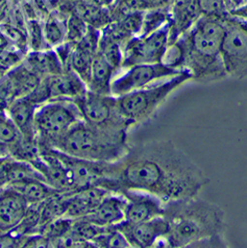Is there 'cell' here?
I'll return each instance as SVG.
<instances>
[{
	"label": "cell",
	"instance_id": "23",
	"mask_svg": "<svg viewBox=\"0 0 247 248\" xmlns=\"http://www.w3.org/2000/svg\"><path fill=\"white\" fill-rule=\"evenodd\" d=\"M43 31L47 47H57L66 39L67 22L57 15H49L43 25Z\"/></svg>",
	"mask_w": 247,
	"mask_h": 248
},
{
	"label": "cell",
	"instance_id": "1",
	"mask_svg": "<svg viewBox=\"0 0 247 248\" xmlns=\"http://www.w3.org/2000/svg\"><path fill=\"white\" fill-rule=\"evenodd\" d=\"M208 176L171 142H153L128 149L109 163L100 187L113 192L138 190L154 194L164 203L198 196Z\"/></svg>",
	"mask_w": 247,
	"mask_h": 248
},
{
	"label": "cell",
	"instance_id": "15",
	"mask_svg": "<svg viewBox=\"0 0 247 248\" xmlns=\"http://www.w3.org/2000/svg\"><path fill=\"white\" fill-rule=\"evenodd\" d=\"M43 85L50 100L70 99L75 100L88 91L86 82L71 69L60 74L50 75L42 79Z\"/></svg>",
	"mask_w": 247,
	"mask_h": 248
},
{
	"label": "cell",
	"instance_id": "32",
	"mask_svg": "<svg viewBox=\"0 0 247 248\" xmlns=\"http://www.w3.org/2000/svg\"><path fill=\"white\" fill-rule=\"evenodd\" d=\"M10 70L9 68H6L5 66H3L1 63H0V79H1L4 75H5V73L8 72Z\"/></svg>",
	"mask_w": 247,
	"mask_h": 248
},
{
	"label": "cell",
	"instance_id": "12",
	"mask_svg": "<svg viewBox=\"0 0 247 248\" xmlns=\"http://www.w3.org/2000/svg\"><path fill=\"white\" fill-rule=\"evenodd\" d=\"M30 163L53 189L63 193L77 191L69 168L53 148H42L40 155Z\"/></svg>",
	"mask_w": 247,
	"mask_h": 248
},
{
	"label": "cell",
	"instance_id": "7",
	"mask_svg": "<svg viewBox=\"0 0 247 248\" xmlns=\"http://www.w3.org/2000/svg\"><path fill=\"white\" fill-rule=\"evenodd\" d=\"M74 101L84 121L94 127L111 132H126L132 125L118 113L115 106V96L102 95L88 90L85 95Z\"/></svg>",
	"mask_w": 247,
	"mask_h": 248
},
{
	"label": "cell",
	"instance_id": "16",
	"mask_svg": "<svg viewBox=\"0 0 247 248\" xmlns=\"http://www.w3.org/2000/svg\"><path fill=\"white\" fill-rule=\"evenodd\" d=\"M30 205L23 196L10 186L0 191V233L15 230L22 222Z\"/></svg>",
	"mask_w": 247,
	"mask_h": 248
},
{
	"label": "cell",
	"instance_id": "10",
	"mask_svg": "<svg viewBox=\"0 0 247 248\" xmlns=\"http://www.w3.org/2000/svg\"><path fill=\"white\" fill-rule=\"evenodd\" d=\"M121 77L112 80L111 95L118 97L135 90L148 87L154 81L166 78H172L183 70L170 67L164 63L139 64L127 68Z\"/></svg>",
	"mask_w": 247,
	"mask_h": 248
},
{
	"label": "cell",
	"instance_id": "17",
	"mask_svg": "<svg viewBox=\"0 0 247 248\" xmlns=\"http://www.w3.org/2000/svg\"><path fill=\"white\" fill-rule=\"evenodd\" d=\"M111 192L109 190L92 186L68 193V205L65 217L70 219L85 218L97 208L106 195Z\"/></svg>",
	"mask_w": 247,
	"mask_h": 248
},
{
	"label": "cell",
	"instance_id": "13",
	"mask_svg": "<svg viewBox=\"0 0 247 248\" xmlns=\"http://www.w3.org/2000/svg\"><path fill=\"white\" fill-rule=\"evenodd\" d=\"M114 227L123 232L130 246L138 248L156 246L160 240L166 239L170 230L169 221L165 216L137 223L123 221Z\"/></svg>",
	"mask_w": 247,
	"mask_h": 248
},
{
	"label": "cell",
	"instance_id": "3",
	"mask_svg": "<svg viewBox=\"0 0 247 248\" xmlns=\"http://www.w3.org/2000/svg\"><path fill=\"white\" fill-rule=\"evenodd\" d=\"M164 216L170 225L166 247H194L202 240L222 236L225 225L220 206L198 196L165 203Z\"/></svg>",
	"mask_w": 247,
	"mask_h": 248
},
{
	"label": "cell",
	"instance_id": "18",
	"mask_svg": "<svg viewBox=\"0 0 247 248\" xmlns=\"http://www.w3.org/2000/svg\"><path fill=\"white\" fill-rule=\"evenodd\" d=\"M125 197L121 193L111 191L85 219L106 229L114 227L125 220Z\"/></svg>",
	"mask_w": 247,
	"mask_h": 248
},
{
	"label": "cell",
	"instance_id": "24",
	"mask_svg": "<svg viewBox=\"0 0 247 248\" xmlns=\"http://www.w3.org/2000/svg\"><path fill=\"white\" fill-rule=\"evenodd\" d=\"M98 51L105 57L111 66L118 70L123 64V46L104 32L101 34L98 45Z\"/></svg>",
	"mask_w": 247,
	"mask_h": 248
},
{
	"label": "cell",
	"instance_id": "27",
	"mask_svg": "<svg viewBox=\"0 0 247 248\" xmlns=\"http://www.w3.org/2000/svg\"><path fill=\"white\" fill-rule=\"evenodd\" d=\"M22 139V135L6 111L0 109V142L10 148Z\"/></svg>",
	"mask_w": 247,
	"mask_h": 248
},
{
	"label": "cell",
	"instance_id": "2",
	"mask_svg": "<svg viewBox=\"0 0 247 248\" xmlns=\"http://www.w3.org/2000/svg\"><path fill=\"white\" fill-rule=\"evenodd\" d=\"M224 17L202 15L175 41L182 53L181 69L190 73L191 80L210 84L229 78L222 57Z\"/></svg>",
	"mask_w": 247,
	"mask_h": 248
},
{
	"label": "cell",
	"instance_id": "6",
	"mask_svg": "<svg viewBox=\"0 0 247 248\" xmlns=\"http://www.w3.org/2000/svg\"><path fill=\"white\" fill-rule=\"evenodd\" d=\"M82 120L81 113L74 100H50L40 106L35 117L40 149L52 147L75 124Z\"/></svg>",
	"mask_w": 247,
	"mask_h": 248
},
{
	"label": "cell",
	"instance_id": "28",
	"mask_svg": "<svg viewBox=\"0 0 247 248\" xmlns=\"http://www.w3.org/2000/svg\"><path fill=\"white\" fill-rule=\"evenodd\" d=\"M89 26L86 21L78 14H73L67 19V36L66 39L69 42L78 43L86 36Z\"/></svg>",
	"mask_w": 247,
	"mask_h": 248
},
{
	"label": "cell",
	"instance_id": "9",
	"mask_svg": "<svg viewBox=\"0 0 247 248\" xmlns=\"http://www.w3.org/2000/svg\"><path fill=\"white\" fill-rule=\"evenodd\" d=\"M170 43V21L149 34L136 36L123 46L122 68L139 64L163 63Z\"/></svg>",
	"mask_w": 247,
	"mask_h": 248
},
{
	"label": "cell",
	"instance_id": "5",
	"mask_svg": "<svg viewBox=\"0 0 247 248\" xmlns=\"http://www.w3.org/2000/svg\"><path fill=\"white\" fill-rule=\"evenodd\" d=\"M188 80H191L190 73L183 70L162 84L148 86L115 97L116 108L121 117L134 125L148 119L171 93Z\"/></svg>",
	"mask_w": 247,
	"mask_h": 248
},
{
	"label": "cell",
	"instance_id": "4",
	"mask_svg": "<svg viewBox=\"0 0 247 248\" xmlns=\"http://www.w3.org/2000/svg\"><path fill=\"white\" fill-rule=\"evenodd\" d=\"M125 139L126 132L101 129L82 120L50 148L84 160L115 163L128 151Z\"/></svg>",
	"mask_w": 247,
	"mask_h": 248
},
{
	"label": "cell",
	"instance_id": "11",
	"mask_svg": "<svg viewBox=\"0 0 247 248\" xmlns=\"http://www.w3.org/2000/svg\"><path fill=\"white\" fill-rule=\"evenodd\" d=\"M42 80L24 62L14 67L0 79V109L6 111L10 105L31 94Z\"/></svg>",
	"mask_w": 247,
	"mask_h": 248
},
{
	"label": "cell",
	"instance_id": "8",
	"mask_svg": "<svg viewBox=\"0 0 247 248\" xmlns=\"http://www.w3.org/2000/svg\"><path fill=\"white\" fill-rule=\"evenodd\" d=\"M222 57L226 73L237 79L247 78V22L226 15Z\"/></svg>",
	"mask_w": 247,
	"mask_h": 248
},
{
	"label": "cell",
	"instance_id": "21",
	"mask_svg": "<svg viewBox=\"0 0 247 248\" xmlns=\"http://www.w3.org/2000/svg\"><path fill=\"white\" fill-rule=\"evenodd\" d=\"M23 62L42 79L65 71L63 64L54 50L44 49L31 51L26 54L25 61Z\"/></svg>",
	"mask_w": 247,
	"mask_h": 248
},
{
	"label": "cell",
	"instance_id": "30",
	"mask_svg": "<svg viewBox=\"0 0 247 248\" xmlns=\"http://www.w3.org/2000/svg\"><path fill=\"white\" fill-rule=\"evenodd\" d=\"M6 157L0 158V191H2L4 188L9 187V180H8V173H6Z\"/></svg>",
	"mask_w": 247,
	"mask_h": 248
},
{
	"label": "cell",
	"instance_id": "31",
	"mask_svg": "<svg viewBox=\"0 0 247 248\" xmlns=\"http://www.w3.org/2000/svg\"><path fill=\"white\" fill-rule=\"evenodd\" d=\"M6 156H10V150L9 147L4 145L1 142H0V158L1 157H6Z\"/></svg>",
	"mask_w": 247,
	"mask_h": 248
},
{
	"label": "cell",
	"instance_id": "20",
	"mask_svg": "<svg viewBox=\"0 0 247 248\" xmlns=\"http://www.w3.org/2000/svg\"><path fill=\"white\" fill-rule=\"evenodd\" d=\"M115 71L111 64L97 50L93 58L90 79L87 84L88 90L102 95H111L112 78Z\"/></svg>",
	"mask_w": 247,
	"mask_h": 248
},
{
	"label": "cell",
	"instance_id": "19",
	"mask_svg": "<svg viewBox=\"0 0 247 248\" xmlns=\"http://www.w3.org/2000/svg\"><path fill=\"white\" fill-rule=\"evenodd\" d=\"M39 106L27 97L14 101L6 108V113L16 124L25 140H38L35 128V117Z\"/></svg>",
	"mask_w": 247,
	"mask_h": 248
},
{
	"label": "cell",
	"instance_id": "25",
	"mask_svg": "<svg viewBox=\"0 0 247 248\" xmlns=\"http://www.w3.org/2000/svg\"><path fill=\"white\" fill-rule=\"evenodd\" d=\"M171 19V9H153L144 12L142 30L139 36L152 33L166 25Z\"/></svg>",
	"mask_w": 247,
	"mask_h": 248
},
{
	"label": "cell",
	"instance_id": "22",
	"mask_svg": "<svg viewBox=\"0 0 247 248\" xmlns=\"http://www.w3.org/2000/svg\"><path fill=\"white\" fill-rule=\"evenodd\" d=\"M10 187L18 191L30 204H39L59 193V191L40 178H32V180L14 184Z\"/></svg>",
	"mask_w": 247,
	"mask_h": 248
},
{
	"label": "cell",
	"instance_id": "29",
	"mask_svg": "<svg viewBox=\"0 0 247 248\" xmlns=\"http://www.w3.org/2000/svg\"><path fill=\"white\" fill-rule=\"evenodd\" d=\"M202 15L224 17L229 14L226 0H196Z\"/></svg>",
	"mask_w": 247,
	"mask_h": 248
},
{
	"label": "cell",
	"instance_id": "14",
	"mask_svg": "<svg viewBox=\"0 0 247 248\" xmlns=\"http://www.w3.org/2000/svg\"><path fill=\"white\" fill-rule=\"evenodd\" d=\"M119 193L126 199L124 221L143 222L165 214V203L154 194L138 190H124Z\"/></svg>",
	"mask_w": 247,
	"mask_h": 248
},
{
	"label": "cell",
	"instance_id": "26",
	"mask_svg": "<svg viewBox=\"0 0 247 248\" xmlns=\"http://www.w3.org/2000/svg\"><path fill=\"white\" fill-rule=\"evenodd\" d=\"M91 243L93 247L104 248H128L132 247L126 237L116 227H108L99 235L96 236Z\"/></svg>",
	"mask_w": 247,
	"mask_h": 248
}]
</instances>
